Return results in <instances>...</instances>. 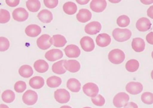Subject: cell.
Instances as JSON below:
<instances>
[{"label":"cell","instance_id":"1","mask_svg":"<svg viewBox=\"0 0 153 108\" xmlns=\"http://www.w3.org/2000/svg\"><path fill=\"white\" fill-rule=\"evenodd\" d=\"M113 36L117 42H125L131 38V32L130 30L127 29H121L116 28L113 31Z\"/></svg>","mask_w":153,"mask_h":108},{"label":"cell","instance_id":"2","mask_svg":"<svg viewBox=\"0 0 153 108\" xmlns=\"http://www.w3.org/2000/svg\"><path fill=\"white\" fill-rule=\"evenodd\" d=\"M125 55L124 52L120 49H114L110 51L108 55V59L113 64H120L125 60Z\"/></svg>","mask_w":153,"mask_h":108},{"label":"cell","instance_id":"22","mask_svg":"<svg viewBox=\"0 0 153 108\" xmlns=\"http://www.w3.org/2000/svg\"><path fill=\"white\" fill-rule=\"evenodd\" d=\"M30 86L33 89L39 90L45 85L44 78L41 76H35L29 80Z\"/></svg>","mask_w":153,"mask_h":108},{"label":"cell","instance_id":"24","mask_svg":"<svg viewBox=\"0 0 153 108\" xmlns=\"http://www.w3.org/2000/svg\"><path fill=\"white\" fill-rule=\"evenodd\" d=\"M34 67L37 72L45 73L48 71L49 66L45 60H38L34 63Z\"/></svg>","mask_w":153,"mask_h":108},{"label":"cell","instance_id":"29","mask_svg":"<svg viewBox=\"0 0 153 108\" xmlns=\"http://www.w3.org/2000/svg\"><path fill=\"white\" fill-rule=\"evenodd\" d=\"M65 60H60L58 62H56L52 66V71L53 73L58 75H62L66 72V70L63 67V63Z\"/></svg>","mask_w":153,"mask_h":108},{"label":"cell","instance_id":"28","mask_svg":"<svg viewBox=\"0 0 153 108\" xmlns=\"http://www.w3.org/2000/svg\"><path fill=\"white\" fill-rule=\"evenodd\" d=\"M41 6V3L38 0H29L26 2L27 8L31 12H37L40 9Z\"/></svg>","mask_w":153,"mask_h":108},{"label":"cell","instance_id":"6","mask_svg":"<svg viewBox=\"0 0 153 108\" xmlns=\"http://www.w3.org/2000/svg\"><path fill=\"white\" fill-rule=\"evenodd\" d=\"M82 90L84 94L87 96L94 98L98 95L99 89L96 84L93 83H88L84 85L82 87Z\"/></svg>","mask_w":153,"mask_h":108},{"label":"cell","instance_id":"21","mask_svg":"<svg viewBox=\"0 0 153 108\" xmlns=\"http://www.w3.org/2000/svg\"><path fill=\"white\" fill-rule=\"evenodd\" d=\"M131 47L137 53H141L145 48V43L141 38H135L131 42Z\"/></svg>","mask_w":153,"mask_h":108},{"label":"cell","instance_id":"7","mask_svg":"<svg viewBox=\"0 0 153 108\" xmlns=\"http://www.w3.org/2000/svg\"><path fill=\"white\" fill-rule=\"evenodd\" d=\"M38 100V95L35 91L28 90L24 93L22 96V101L27 105H34Z\"/></svg>","mask_w":153,"mask_h":108},{"label":"cell","instance_id":"40","mask_svg":"<svg viewBox=\"0 0 153 108\" xmlns=\"http://www.w3.org/2000/svg\"><path fill=\"white\" fill-rule=\"evenodd\" d=\"M19 2H20L19 0H10V1L9 0H6V4L8 6L12 7L17 6L18 4H19Z\"/></svg>","mask_w":153,"mask_h":108},{"label":"cell","instance_id":"20","mask_svg":"<svg viewBox=\"0 0 153 108\" xmlns=\"http://www.w3.org/2000/svg\"><path fill=\"white\" fill-rule=\"evenodd\" d=\"M37 17L42 22L45 24L50 23L53 19V15L52 13L46 9L41 10L38 13Z\"/></svg>","mask_w":153,"mask_h":108},{"label":"cell","instance_id":"5","mask_svg":"<svg viewBox=\"0 0 153 108\" xmlns=\"http://www.w3.org/2000/svg\"><path fill=\"white\" fill-rule=\"evenodd\" d=\"M36 44L40 49L45 50L50 48L53 44V42L52 38L49 35L43 34L37 39Z\"/></svg>","mask_w":153,"mask_h":108},{"label":"cell","instance_id":"39","mask_svg":"<svg viewBox=\"0 0 153 108\" xmlns=\"http://www.w3.org/2000/svg\"><path fill=\"white\" fill-rule=\"evenodd\" d=\"M45 5L48 8L53 9L56 7L58 5V0H45L44 1Z\"/></svg>","mask_w":153,"mask_h":108},{"label":"cell","instance_id":"15","mask_svg":"<svg viewBox=\"0 0 153 108\" xmlns=\"http://www.w3.org/2000/svg\"><path fill=\"white\" fill-rule=\"evenodd\" d=\"M63 67L66 70L72 73L78 72L80 69V64L77 60H65L63 63Z\"/></svg>","mask_w":153,"mask_h":108},{"label":"cell","instance_id":"13","mask_svg":"<svg viewBox=\"0 0 153 108\" xmlns=\"http://www.w3.org/2000/svg\"><path fill=\"white\" fill-rule=\"evenodd\" d=\"M45 58L50 61H55L62 58L63 52L59 49H52L45 54Z\"/></svg>","mask_w":153,"mask_h":108},{"label":"cell","instance_id":"49","mask_svg":"<svg viewBox=\"0 0 153 108\" xmlns=\"http://www.w3.org/2000/svg\"></svg>","mask_w":153,"mask_h":108},{"label":"cell","instance_id":"48","mask_svg":"<svg viewBox=\"0 0 153 108\" xmlns=\"http://www.w3.org/2000/svg\"><path fill=\"white\" fill-rule=\"evenodd\" d=\"M90 108V107H85V108Z\"/></svg>","mask_w":153,"mask_h":108},{"label":"cell","instance_id":"32","mask_svg":"<svg viewBox=\"0 0 153 108\" xmlns=\"http://www.w3.org/2000/svg\"><path fill=\"white\" fill-rule=\"evenodd\" d=\"M140 67V63L138 60L135 59H131L129 60L125 65L126 69L128 71L134 72L137 71Z\"/></svg>","mask_w":153,"mask_h":108},{"label":"cell","instance_id":"27","mask_svg":"<svg viewBox=\"0 0 153 108\" xmlns=\"http://www.w3.org/2000/svg\"><path fill=\"white\" fill-rule=\"evenodd\" d=\"M53 45L56 47H64L67 43V40L65 36L62 35H54L52 37Z\"/></svg>","mask_w":153,"mask_h":108},{"label":"cell","instance_id":"8","mask_svg":"<svg viewBox=\"0 0 153 108\" xmlns=\"http://www.w3.org/2000/svg\"><path fill=\"white\" fill-rule=\"evenodd\" d=\"M29 17V13L25 9L19 7L13 12V18L18 22H24Z\"/></svg>","mask_w":153,"mask_h":108},{"label":"cell","instance_id":"26","mask_svg":"<svg viewBox=\"0 0 153 108\" xmlns=\"http://www.w3.org/2000/svg\"><path fill=\"white\" fill-rule=\"evenodd\" d=\"M63 9L65 13L68 15H73L77 12V5L72 2H67L63 6Z\"/></svg>","mask_w":153,"mask_h":108},{"label":"cell","instance_id":"4","mask_svg":"<svg viewBox=\"0 0 153 108\" xmlns=\"http://www.w3.org/2000/svg\"><path fill=\"white\" fill-rule=\"evenodd\" d=\"M129 100V96L124 92H120L114 96L113 98V105L117 108H121L125 106Z\"/></svg>","mask_w":153,"mask_h":108},{"label":"cell","instance_id":"37","mask_svg":"<svg viewBox=\"0 0 153 108\" xmlns=\"http://www.w3.org/2000/svg\"><path fill=\"white\" fill-rule=\"evenodd\" d=\"M10 47V42L5 37H0V51L4 52Z\"/></svg>","mask_w":153,"mask_h":108},{"label":"cell","instance_id":"44","mask_svg":"<svg viewBox=\"0 0 153 108\" xmlns=\"http://www.w3.org/2000/svg\"><path fill=\"white\" fill-rule=\"evenodd\" d=\"M89 0H87V1H78L77 0V2H78L79 4L80 5H85V4H87L89 2Z\"/></svg>","mask_w":153,"mask_h":108},{"label":"cell","instance_id":"31","mask_svg":"<svg viewBox=\"0 0 153 108\" xmlns=\"http://www.w3.org/2000/svg\"><path fill=\"white\" fill-rule=\"evenodd\" d=\"M47 85L50 88H56L59 87L62 82L61 78L58 76H51L47 78Z\"/></svg>","mask_w":153,"mask_h":108},{"label":"cell","instance_id":"43","mask_svg":"<svg viewBox=\"0 0 153 108\" xmlns=\"http://www.w3.org/2000/svg\"><path fill=\"white\" fill-rule=\"evenodd\" d=\"M153 6H152L151 7H150L149 8V9L147 10V15H148V16L149 17H150L151 18H153Z\"/></svg>","mask_w":153,"mask_h":108},{"label":"cell","instance_id":"33","mask_svg":"<svg viewBox=\"0 0 153 108\" xmlns=\"http://www.w3.org/2000/svg\"><path fill=\"white\" fill-rule=\"evenodd\" d=\"M10 19V13L5 9H0V24L7 23Z\"/></svg>","mask_w":153,"mask_h":108},{"label":"cell","instance_id":"23","mask_svg":"<svg viewBox=\"0 0 153 108\" xmlns=\"http://www.w3.org/2000/svg\"><path fill=\"white\" fill-rule=\"evenodd\" d=\"M67 88L72 92H78L81 89V84L76 78H70L67 82Z\"/></svg>","mask_w":153,"mask_h":108},{"label":"cell","instance_id":"38","mask_svg":"<svg viewBox=\"0 0 153 108\" xmlns=\"http://www.w3.org/2000/svg\"><path fill=\"white\" fill-rule=\"evenodd\" d=\"M14 88L16 92L18 93H22L26 89V84L23 81H18L16 83Z\"/></svg>","mask_w":153,"mask_h":108},{"label":"cell","instance_id":"25","mask_svg":"<svg viewBox=\"0 0 153 108\" xmlns=\"http://www.w3.org/2000/svg\"><path fill=\"white\" fill-rule=\"evenodd\" d=\"M19 74L25 78H29L33 76L34 71L32 67L29 65H24L19 69Z\"/></svg>","mask_w":153,"mask_h":108},{"label":"cell","instance_id":"18","mask_svg":"<svg viewBox=\"0 0 153 108\" xmlns=\"http://www.w3.org/2000/svg\"><path fill=\"white\" fill-rule=\"evenodd\" d=\"M96 44L101 47H105L109 46L111 42V38L107 34H101L97 36Z\"/></svg>","mask_w":153,"mask_h":108},{"label":"cell","instance_id":"41","mask_svg":"<svg viewBox=\"0 0 153 108\" xmlns=\"http://www.w3.org/2000/svg\"><path fill=\"white\" fill-rule=\"evenodd\" d=\"M146 41L147 42L153 45V32H151L150 33H149L147 35V36L146 37Z\"/></svg>","mask_w":153,"mask_h":108},{"label":"cell","instance_id":"10","mask_svg":"<svg viewBox=\"0 0 153 108\" xmlns=\"http://www.w3.org/2000/svg\"><path fill=\"white\" fill-rule=\"evenodd\" d=\"M143 90V85L138 82H130L126 85V90L131 95H138Z\"/></svg>","mask_w":153,"mask_h":108},{"label":"cell","instance_id":"3","mask_svg":"<svg viewBox=\"0 0 153 108\" xmlns=\"http://www.w3.org/2000/svg\"><path fill=\"white\" fill-rule=\"evenodd\" d=\"M55 100L60 104H65L70 100V93L65 89L57 90L54 93Z\"/></svg>","mask_w":153,"mask_h":108},{"label":"cell","instance_id":"12","mask_svg":"<svg viewBox=\"0 0 153 108\" xmlns=\"http://www.w3.org/2000/svg\"><path fill=\"white\" fill-rule=\"evenodd\" d=\"M106 5L105 0H93L90 4V7L94 12L101 13L105 9Z\"/></svg>","mask_w":153,"mask_h":108},{"label":"cell","instance_id":"46","mask_svg":"<svg viewBox=\"0 0 153 108\" xmlns=\"http://www.w3.org/2000/svg\"><path fill=\"white\" fill-rule=\"evenodd\" d=\"M0 108H9L5 104H0Z\"/></svg>","mask_w":153,"mask_h":108},{"label":"cell","instance_id":"36","mask_svg":"<svg viewBox=\"0 0 153 108\" xmlns=\"http://www.w3.org/2000/svg\"><path fill=\"white\" fill-rule=\"evenodd\" d=\"M91 100L94 105L97 107H102L105 103V100L104 97L101 95H98L95 97L92 98Z\"/></svg>","mask_w":153,"mask_h":108},{"label":"cell","instance_id":"35","mask_svg":"<svg viewBox=\"0 0 153 108\" xmlns=\"http://www.w3.org/2000/svg\"><path fill=\"white\" fill-rule=\"evenodd\" d=\"M141 100L145 104L151 105L153 103V95L151 92H145L141 96Z\"/></svg>","mask_w":153,"mask_h":108},{"label":"cell","instance_id":"19","mask_svg":"<svg viewBox=\"0 0 153 108\" xmlns=\"http://www.w3.org/2000/svg\"><path fill=\"white\" fill-rule=\"evenodd\" d=\"M25 33L27 36L34 38L38 36L41 33V28L36 24H30L25 29Z\"/></svg>","mask_w":153,"mask_h":108},{"label":"cell","instance_id":"30","mask_svg":"<svg viewBox=\"0 0 153 108\" xmlns=\"http://www.w3.org/2000/svg\"><path fill=\"white\" fill-rule=\"evenodd\" d=\"M15 93L11 90H5L2 94V99L3 101L5 103H12L15 100Z\"/></svg>","mask_w":153,"mask_h":108},{"label":"cell","instance_id":"34","mask_svg":"<svg viewBox=\"0 0 153 108\" xmlns=\"http://www.w3.org/2000/svg\"><path fill=\"white\" fill-rule=\"evenodd\" d=\"M130 19L127 16L123 15L117 18V24L121 27H125L128 26L130 24Z\"/></svg>","mask_w":153,"mask_h":108},{"label":"cell","instance_id":"47","mask_svg":"<svg viewBox=\"0 0 153 108\" xmlns=\"http://www.w3.org/2000/svg\"><path fill=\"white\" fill-rule=\"evenodd\" d=\"M60 108H72L70 106H67V105H65V106H62Z\"/></svg>","mask_w":153,"mask_h":108},{"label":"cell","instance_id":"11","mask_svg":"<svg viewBox=\"0 0 153 108\" xmlns=\"http://www.w3.org/2000/svg\"><path fill=\"white\" fill-rule=\"evenodd\" d=\"M101 30V24L100 22L94 21L89 23L85 26V32L89 35H95Z\"/></svg>","mask_w":153,"mask_h":108},{"label":"cell","instance_id":"16","mask_svg":"<svg viewBox=\"0 0 153 108\" xmlns=\"http://www.w3.org/2000/svg\"><path fill=\"white\" fill-rule=\"evenodd\" d=\"M152 24L147 18H140L136 22V28L140 31H146L151 28Z\"/></svg>","mask_w":153,"mask_h":108},{"label":"cell","instance_id":"14","mask_svg":"<svg viewBox=\"0 0 153 108\" xmlns=\"http://www.w3.org/2000/svg\"><path fill=\"white\" fill-rule=\"evenodd\" d=\"M65 55L70 58H78L80 53V50L78 46L74 44H70L67 46L65 48Z\"/></svg>","mask_w":153,"mask_h":108},{"label":"cell","instance_id":"45","mask_svg":"<svg viewBox=\"0 0 153 108\" xmlns=\"http://www.w3.org/2000/svg\"><path fill=\"white\" fill-rule=\"evenodd\" d=\"M141 2H143L144 4H150L153 3V1H141Z\"/></svg>","mask_w":153,"mask_h":108},{"label":"cell","instance_id":"17","mask_svg":"<svg viewBox=\"0 0 153 108\" xmlns=\"http://www.w3.org/2000/svg\"><path fill=\"white\" fill-rule=\"evenodd\" d=\"M92 18V13L87 9H80L76 15L77 21L82 23H85L91 20Z\"/></svg>","mask_w":153,"mask_h":108},{"label":"cell","instance_id":"9","mask_svg":"<svg viewBox=\"0 0 153 108\" xmlns=\"http://www.w3.org/2000/svg\"><path fill=\"white\" fill-rule=\"evenodd\" d=\"M80 44L82 50L86 52H91L95 47L94 40L89 36H84L81 39Z\"/></svg>","mask_w":153,"mask_h":108},{"label":"cell","instance_id":"42","mask_svg":"<svg viewBox=\"0 0 153 108\" xmlns=\"http://www.w3.org/2000/svg\"><path fill=\"white\" fill-rule=\"evenodd\" d=\"M124 108H138V105L134 102H128L124 106Z\"/></svg>","mask_w":153,"mask_h":108}]
</instances>
